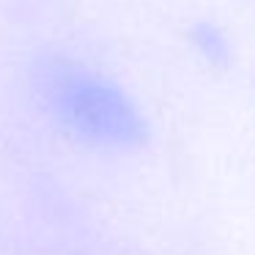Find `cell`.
I'll return each mask as SVG.
<instances>
[{
    "instance_id": "6da1fadb",
    "label": "cell",
    "mask_w": 255,
    "mask_h": 255,
    "mask_svg": "<svg viewBox=\"0 0 255 255\" xmlns=\"http://www.w3.org/2000/svg\"><path fill=\"white\" fill-rule=\"evenodd\" d=\"M52 105L85 140L113 148H132L145 140V121L132 99L102 77L61 72L52 83Z\"/></svg>"
}]
</instances>
